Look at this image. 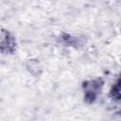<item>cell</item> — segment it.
<instances>
[{
  "label": "cell",
  "instance_id": "7a4b0ae2",
  "mask_svg": "<svg viewBox=\"0 0 121 121\" xmlns=\"http://www.w3.org/2000/svg\"><path fill=\"white\" fill-rule=\"evenodd\" d=\"M4 39L0 40V49L6 52H11L14 48V43L12 37L9 36V33H5Z\"/></svg>",
  "mask_w": 121,
  "mask_h": 121
},
{
  "label": "cell",
  "instance_id": "6da1fadb",
  "mask_svg": "<svg viewBox=\"0 0 121 121\" xmlns=\"http://www.w3.org/2000/svg\"><path fill=\"white\" fill-rule=\"evenodd\" d=\"M101 85H102V82H100L98 79L90 81L89 83L85 84V98L87 101L93 102L95 99L101 88Z\"/></svg>",
  "mask_w": 121,
  "mask_h": 121
}]
</instances>
